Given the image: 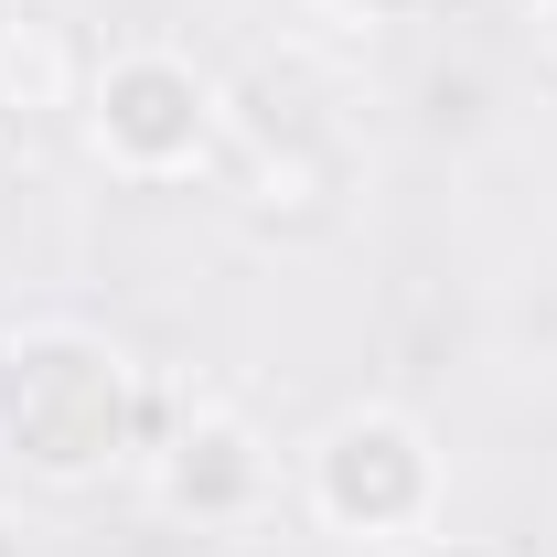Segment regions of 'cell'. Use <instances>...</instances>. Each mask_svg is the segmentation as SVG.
<instances>
[{
	"instance_id": "277c9868",
	"label": "cell",
	"mask_w": 557,
	"mask_h": 557,
	"mask_svg": "<svg viewBox=\"0 0 557 557\" xmlns=\"http://www.w3.org/2000/svg\"><path fill=\"white\" fill-rule=\"evenodd\" d=\"M150 461H161V504L194 515V525H236V515H258V493H269V440L236 408H194L183 429H161Z\"/></svg>"
},
{
	"instance_id": "6da1fadb",
	"label": "cell",
	"mask_w": 557,
	"mask_h": 557,
	"mask_svg": "<svg viewBox=\"0 0 557 557\" xmlns=\"http://www.w3.org/2000/svg\"><path fill=\"white\" fill-rule=\"evenodd\" d=\"M161 450V397H139L129 354L108 344V333H22V344L0 354V450L22 461V472H44V483H86V472H108L119 450Z\"/></svg>"
},
{
	"instance_id": "ba28073f",
	"label": "cell",
	"mask_w": 557,
	"mask_h": 557,
	"mask_svg": "<svg viewBox=\"0 0 557 557\" xmlns=\"http://www.w3.org/2000/svg\"><path fill=\"white\" fill-rule=\"evenodd\" d=\"M0 557H11V525H0Z\"/></svg>"
},
{
	"instance_id": "8992f818",
	"label": "cell",
	"mask_w": 557,
	"mask_h": 557,
	"mask_svg": "<svg viewBox=\"0 0 557 557\" xmlns=\"http://www.w3.org/2000/svg\"><path fill=\"white\" fill-rule=\"evenodd\" d=\"M397 557H493V547H483V536H408Z\"/></svg>"
},
{
	"instance_id": "5b68a950",
	"label": "cell",
	"mask_w": 557,
	"mask_h": 557,
	"mask_svg": "<svg viewBox=\"0 0 557 557\" xmlns=\"http://www.w3.org/2000/svg\"><path fill=\"white\" fill-rule=\"evenodd\" d=\"M86 97V65H75L65 22H0V108H75Z\"/></svg>"
},
{
	"instance_id": "7a4b0ae2",
	"label": "cell",
	"mask_w": 557,
	"mask_h": 557,
	"mask_svg": "<svg viewBox=\"0 0 557 557\" xmlns=\"http://www.w3.org/2000/svg\"><path fill=\"white\" fill-rule=\"evenodd\" d=\"M311 504H322V525H344V536H418L429 504H440L429 429L397 418V408L333 418L322 450H311Z\"/></svg>"
},
{
	"instance_id": "52a82bcc",
	"label": "cell",
	"mask_w": 557,
	"mask_h": 557,
	"mask_svg": "<svg viewBox=\"0 0 557 557\" xmlns=\"http://www.w3.org/2000/svg\"><path fill=\"white\" fill-rule=\"evenodd\" d=\"M333 11H364V22H386V11H418V0H333Z\"/></svg>"
},
{
	"instance_id": "3957f363",
	"label": "cell",
	"mask_w": 557,
	"mask_h": 557,
	"mask_svg": "<svg viewBox=\"0 0 557 557\" xmlns=\"http://www.w3.org/2000/svg\"><path fill=\"white\" fill-rule=\"evenodd\" d=\"M86 129L97 150L139 172V183H172V172H194L214 139V86L183 54H161V44H139V54H108V65L86 75Z\"/></svg>"
},
{
	"instance_id": "9c48e42d",
	"label": "cell",
	"mask_w": 557,
	"mask_h": 557,
	"mask_svg": "<svg viewBox=\"0 0 557 557\" xmlns=\"http://www.w3.org/2000/svg\"><path fill=\"white\" fill-rule=\"evenodd\" d=\"M547 22H557V0H547Z\"/></svg>"
}]
</instances>
